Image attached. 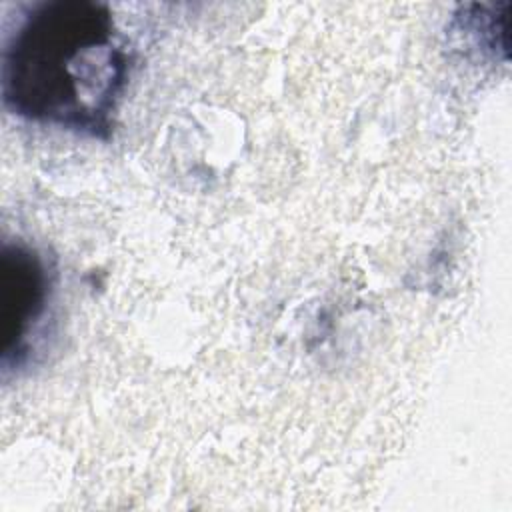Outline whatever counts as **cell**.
I'll list each match as a JSON object with an SVG mask.
<instances>
[{
    "label": "cell",
    "mask_w": 512,
    "mask_h": 512,
    "mask_svg": "<svg viewBox=\"0 0 512 512\" xmlns=\"http://www.w3.org/2000/svg\"><path fill=\"white\" fill-rule=\"evenodd\" d=\"M54 272L46 258L24 242H6L2 248V320L4 372L20 368L32 348L34 338L48 314L52 300Z\"/></svg>",
    "instance_id": "7a4b0ae2"
},
{
    "label": "cell",
    "mask_w": 512,
    "mask_h": 512,
    "mask_svg": "<svg viewBox=\"0 0 512 512\" xmlns=\"http://www.w3.org/2000/svg\"><path fill=\"white\" fill-rule=\"evenodd\" d=\"M130 66L128 42L106 4L36 2L2 50V104L28 122L108 140Z\"/></svg>",
    "instance_id": "6da1fadb"
}]
</instances>
